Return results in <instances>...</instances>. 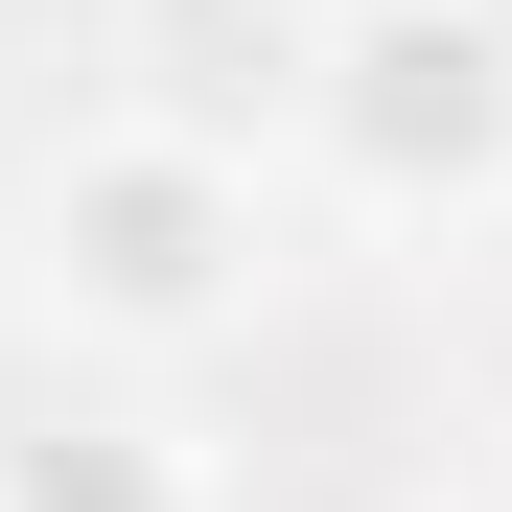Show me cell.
<instances>
[{
  "label": "cell",
  "instance_id": "cell-5",
  "mask_svg": "<svg viewBox=\"0 0 512 512\" xmlns=\"http://www.w3.org/2000/svg\"><path fill=\"white\" fill-rule=\"evenodd\" d=\"M489 512H512V443H489Z\"/></svg>",
  "mask_w": 512,
  "mask_h": 512
},
{
  "label": "cell",
  "instance_id": "cell-3",
  "mask_svg": "<svg viewBox=\"0 0 512 512\" xmlns=\"http://www.w3.org/2000/svg\"><path fill=\"white\" fill-rule=\"evenodd\" d=\"M0 512H210L163 419H24L0 443Z\"/></svg>",
  "mask_w": 512,
  "mask_h": 512
},
{
  "label": "cell",
  "instance_id": "cell-2",
  "mask_svg": "<svg viewBox=\"0 0 512 512\" xmlns=\"http://www.w3.org/2000/svg\"><path fill=\"white\" fill-rule=\"evenodd\" d=\"M303 140H326L350 210L466 233V210H512V47L466 0H326L303 24Z\"/></svg>",
  "mask_w": 512,
  "mask_h": 512
},
{
  "label": "cell",
  "instance_id": "cell-4",
  "mask_svg": "<svg viewBox=\"0 0 512 512\" xmlns=\"http://www.w3.org/2000/svg\"><path fill=\"white\" fill-rule=\"evenodd\" d=\"M466 24H489V47H512V0H466Z\"/></svg>",
  "mask_w": 512,
  "mask_h": 512
},
{
  "label": "cell",
  "instance_id": "cell-1",
  "mask_svg": "<svg viewBox=\"0 0 512 512\" xmlns=\"http://www.w3.org/2000/svg\"><path fill=\"white\" fill-rule=\"evenodd\" d=\"M24 280L70 350H233L256 280H280V210H256V163L210 117H94L24 187Z\"/></svg>",
  "mask_w": 512,
  "mask_h": 512
}]
</instances>
